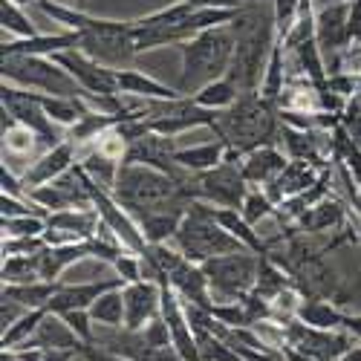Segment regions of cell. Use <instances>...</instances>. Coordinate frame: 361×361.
Listing matches in <instances>:
<instances>
[{
    "instance_id": "1",
    "label": "cell",
    "mask_w": 361,
    "mask_h": 361,
    "mask_svg": "<svg viewBox=\"0 0 361 361\" xmlns=\"http://www.w3.org/2000/svg\"><path fill=\"white\" fill-rule=\"evenodd\" d=\"M38 9L61 23L70 32H78V49L99 64L122 70L133 52V20H110V18H93L81 9H70L52 0H38Z\"/></svg>"
},
{
    "instance_id": "2",
    "label": "cell",
    "mask_w": 361,
    "mask_h": 361,
    "mask_svg": "<svg viewBox=\"0 0 361 361\" xmlns=\"http://www.w3.org/2000/svg\"><path fill=\"white\" fill-rule=\"evenodd\" d=\"M278 122L281 116L275 102H266L260 93H240L228 110H220L214 128L220 142H226V162H243L255 147L278 145Z\"/></svg>"
},
{
    "instance_id": "3",
    "label": "cell",
    "mask_w": 361,
    "mask_h": 361,
    "mask_svg": "<svg viewBox=\"0 0 361 361\" xmlns=\"http://www.w3.org/2000/svg\"><path fill=\"white\" fill-rule=\"evenodd\" d=\"M231 26L237 29V49L226 78L237 84L240 93H260L269 55L278 41L275 18H263V12H240Z\"/></svg>"
},
{
    "instance_id": "4",
    "label": "cell",
    "mask_w": 361,
    "mask_h": 361,
    "mask_svg": "<svg viewBox=\"0 0 361 361\" xmlns=\"http://www.w3.org/2000/svg\"><path fill=\"white\" fill-rule=\"evenodd\" d=\"M188 176L176 179L159 168L150 165H136L125 162L118 168L113 194L128 212H142V208H188L191 194H188Z\"/></svg>"
},
{
    "instance_id": "5",
    "label": "cell",
    "mask_w": 361,
    "mask_h": 361,
    "mask_svg": "<svg viewBox=\"0 0 361 361\" xmlns=\"http://www.w3.org/2000/svg\"><path fill=\"white\" fill-rule=\"evenodd\" d=\"M234 49H237V29L231 23L205 29V32L179 44V52H183L179 90H183V96H191L205 84L223 78L231 67Z\"/></svg>"
},
{
    "instance_id": "6",
    "label": "cell",
    "mask_w": 361,
    "mask_h": 361,
    "mask_svg": "<svg viewBox=\"0 0 361 361\" xmlns=\"http://www.w3.org/2000/svg\"><path fill=\"white\" fill-rule=\"evenodd\" d=\"M173 243L183 252V257L191 263H205L212 257L231 255V252H249V249H243V243H240L234 234H228L214 220V205L205 200H191L183 223H179V228L173 234Z\"/></svg>"
},
{
    "instance_id": "7",
    "label": "cell",
    "mask_w": 361,
    "mask_h": 361,
    "mask_svg": "<svg viewBox=\"0 0 361 361\" xmlns=\"http://www.w3.org/2000/svg\"><path fill=\"white\" fill-rule=\"evenodd\" d=\"M0 73H4V81L26 87V90H41L47 96L81 99L84 93L78 81L47 55H4Z\"/></svg>"
},
{
    "instance_id": "8",
    "label": "cell",
    "mask_w": 361,
    "mask_h": 361,
    "mask_svg": "<svg viewBox=\"0 0 361 361\" xmlns=\"http://www.w3.org/2000/svg\"><path fill=\"white\" fill-rule=\"evenodd\" d=\"M257 266L260 255L252 252H231L205 260L202 272L208 278V286H212L214 304H228V300H240L243 295H249L257 283Z\"/></svg>"
},
{
    "instance_id": "9",
    "label": "cell",
    "mask_w": 361,
    "mask_h": 361,
    "mask_svg": "<svg viewBox=\"0 0 361 361\" xmlns=\"http://www.w3.org/2000/svg\"><path fill=\"white\" fill-rule=\"evenodd\" d=\"M185 185L194 200H205L217 208H237V212L243 208V200L249 194V183L240 162H220L212 171L191 173Z\"/></svg>"
},
{
    "instance_id": "10",
    "label": "cell",
    "mask_w": 361,
    "mask_h": 361,
    "mask_svg": "<svg viewBox=\"0 0 361 361\" xmlns=\"http://www.w3.org/2000/svg\"><path fill=\"white\" fill-rule=\"evenodd\" d=\"M0 102H4V113H9L15 122H20L23 128H29L44 150L55 147L58 142H64L67 136H61L55 130V122L47 116L44 110V93H29L26 87L9 84L4 81V90H0Z\"/></svg>"
},
{
    "instance_id": "11",
    "label": "cell",
    "mask_w": 361,
    "mask_h": 361,
    "mask_svg": "<svg viewBox=\"0 0 361 361\" xmlns=\"http://www.w3.org/2000/svg\"><path fill=\"white\" fill-rule=\"evenodd\" d=\"M286 341L315 361H338L347 350L358 344L347 329H318L298 318L286 324Z\"/></svg>"
},
{
    "instance_id": "12",
    "label": "cell",
    "mask_w": 361,
    "mask_h": 361,
    "mask_svg": "<svg viewBox=\"0 0 361 361\" xmlns=\"http://www.w3.org/2000/svg\"><path fill=\"white\" fill-rule=\"evenodd\" d=\"M52 61L61 64V67L78 81V87L84 90V93H96V96H118V93H122V90H118V75H116V70L99 64L96 58L84 55L78 47L52 55Z\"/></svg>"
},
{
    "instance_id": "13",
    "label": "cell",
    "mask_w": 361,
    "mask_h": 361,
    "mask_svg": "<svg viewBox=\"0 0 361 361\" xmlns=\"http://www.w3.org/2000/svg\"><path fill=\"white\" fill-rule=\"evenodd\" d=\"M29 200L38 202L47 212H67V208H93V200H90V191L84 185V173L81 165H75L73 171H67L64 176L52 179L49 185L32 188L29 191Z\"/></svg>"
},
{
    "instance_id": "14",
    "label": "cell",
    "mask_w": 361,
    "mask_h": 361,
    "mask_svg": "<svg viewBox=\"0 0 361 361\" xmlns=\"http://www.w3.org/2000/svg\"><path fill=\"white\" fill-rule=\"evenodd\" d=\"M102 228V217L96 208H67V212H52L47 217L44 240L47 246H67V243H84L96 237Z\"/></svg>"
},
{
    "instance_id": "15",
    "label": "cell",
    "mask_w": 361,
    "mask_h": 361,
    "mask_svg": "<svg viewBox=\"0 0 361 361\" xmlns=\"http://www.w3.org/2000/svg\"><path fill=\"white\" fill-rule=\"evenodd\" d=\"M125 329L142 333V329L162 312V286L157 281H136L125 283Z\"/></svg>"
},
{
    "instance_id": "16",
    "label": "cell",
    "mask_w": 361,
    "mask_h": 361,
    "mask_svg": "<svg viewBox=\"0 0 361 361\" xmlns=\"http://www.w3.org/2000/svg\"><path fill=\"white\" fill-rule=\"evenodd\" d=\"M75 162H78V157H75V145H73L70 139H64V142H58L55 147L44 150V154L23 171L20 179H23L26 191H32V188L49 185L52 179H58V176H64L67 171H73Z\"/></svg>"
},
{
    "instance_id": "17",
    "label": "cell",
    "mask_w": 361,
    "mask_h": 361,
    "mask_svg": "<svg viewBox=\"0 0 361 361\" xmlns=\"http://www.w3.org/2000/svg\"><path fill=\"white\" fill-rule=\"evenodd\" d=\"M315 41L324 55L350 47V0L321 6L315 12Z\"/></svg>"
},
{
    "instance_id": "18",
    "label": "cell",
    "mask_w": 361,
    "mask_h": 361,
    "mask_svg": "<svg viewBox=\"0 0 361 361\" xmlns=\"http://www.w3.org/2000/svg\"><path fill=\"white\" fill-rule=\"evenodd\" d=\"M168 286L185 300V304H197L202 310L214 307L212 298V286H208V278L202 272V263H191V260H179L171 272H168Z\"/></svg>"
},
{
    "instance_id": "19",
    "label": "cell",
    "mask_w": 361,
    "mask_h": 361,
    "mask_svg": "<svg viewBox=\"0 0 361 361\" xmlns=\"http://www.w3.org/2000/svg\"><path fill=\"white\" fill-rule=\"evenodd\" d=\"M326 168H318V165H312V162H304V159H289V165L281 171V176L278 179H272L263 191H266V197L272 200L275 205H281L283 200H289V197H295V194H304V191H310L318 179H321V173H324Z\"/></svg>"
},
{
    "instance_id": "20",
    "label": "cell",
    "mask_w": 361,
    "mask_h": 361,
    "mask_svg": "<svg viewBox=\"0 0 361 361\" xmlns=\"http://www.w3.org/2000/svg\"><path fill=\"white\" fill-rule=\"evenodd\" d=\"M113 286H125L122 278H113V281H84V283H61V289L55 292V298L49 300V312H73V310H90L96 300L113 289Z\"/></svg>"
},
{
    "instance_id": "21",
    "label": "cell",
    "mask_w": 361,
    "mask_h": 361,
    "mask_svg": "<svg viewBox=\"0 0 361 361\" xmlns=\"http://www.w3.org/2000/svg\"><path fill=\"white\" fill-rule=\"evenodd\" d=\"M289 165V157L278 145H263V147H255L252 154L243 157L240 168H243V176L249 185H269L272 179L281 176V171Z\"/></svg>"
},
{
    "instance_id": "22",
    "label": "cell",
    "mask_w": 361,
    "mask_h": 361,
    "mask_svg": "<svg viewBox=\"0 0 361 361\" xmlns=\"http://www.w3.org/2000/svg\"><path fill=\"white\" fill-rule=\"evenodd\" d=\"M118 75V90L130 99H145V102H173V99H183V90L179 87H168V84H159L157 78H150L139 70H130V67H122L116 70Z\"/></svg>"
},
{
    "instance_id": "23",
    "label": "cell",
    "mask_w": 361,
    "mask_h": 361,
    "mask_svg": "<svg viewBox=\"0 0 361 361\" xmlns=\"http://www.w3.org/2000/svg\"><path fill=\"white\" fill-rule=\"evenodd\" d=\"M185 212L188 208H142V212H133V220L139 223L147 243H168L173 240Z\"/></svg>"
},
{
    "instance_id": "24",
    "label": "cell",
    "mask_w": 361,
    "mask_h": 361,
    "mask_svg": "<svg viewBox=\"0 0 361 361\" xmlns=\"http://www.w3.org/2000/svg\"><path fill=\"white\" fill-rule=\"evenodd\" d=\"M321 133L324 130H298V128L281 125L278 142H281V150L289 159H304V162H312L318 168H326L324 147H321V139H318Z\"/></svg>"
},
{
    "instance_id": "25",
    "label": "cell",
    "mask_w": 361,
    "mask_h": 361,
    "mask_svg": "<svg viewBox=\"0 0 361 361\" xmlns=\"http://www.w3.org/2000/svg\"><path fill=\"white\" fill-rule=\"evenodd\" d=\"M78 47V32H61V35H35V38H4V55H58V52H67Z\"/></svg>"
},
{
    "instance_id": "26",
    "label": "cell",
    "mask_w": 361,
    "mask_h": 361,
    "mask_svg": "<svg viewBox=\"0 0 361 361\" xmlns=\"http://www.w3.org/2000/svg\"><path fill=\"white\" fill-rule=\"evenodd\" d=\"M93 257L90 255V243H67V246H47L44 252H38V272L41 281H61V275L78 260Z\"/></svg>"
},
{
    "instance_id": "27",
    "label": "cell",
    "mask_w": 361,
    "mask_h": 361,
    "mask_svg": "<svg viewBox=\"0 0 361 361\" xmlns=\"http://www.w3.org/2000/svg\"><path fill=\"white\" fill-rule=\"evenodd\" d=\"M29 347H41V350H78L84 347V341L70 329V324L64 321V315L58 312H47L35 338L29 341Z\"/></svg>"
},
{
    "instance_id": "28",
    "label": "cell",
    "mask_w": 361,
    "mask_h": 361,
    "mask_svg": "<svg viewBox=\"0 0 361 361\" xmlns=\"http://www.w3.org/2000/svg\"><path fill=\"white\" fill-rule=\"evenodd\" d=\"M295 223H298V228H304L310 234L333 231V228H341L347 223V208L336 197H324L321 202H315L312 208H307V212L300 214Z\"/></svg>"
},
{
    "instance_id": "29",
    "label": "cell",
    "mask_w": 361,
    "mask_h": 361,
    "mask_svg": "<svg viewBox=\"0 0 361 361\" xmlns=\"http://www.w3.org/2000/svg\"><path fill=\"white\" fill-rule=\"evenodd\" d=\"M173 162L188 173L212 171L220 162H226V142H208V145H197V147H176Z\"/></svg>"
},
{
    "instance_id": "30",
    "label": "cell",
    "mask_w": 361,
    "mask_h": 361,
    "mask_svg": "<svg viewBox=\"0 0 361 361\" xmlns=\"http://www.w3.org/2000/svg\"><path fill=\"white\" fill-rule=\"evenodd\" d=\"M214 220L228 231V234H234L240 243H243V249H249L252 255H269V246H266V240L255 231V226L252 223H246V217L237 212V208H217L214 205Z\"/></svg>"
},
{
    "instance_id": "31",
    "label": "cell",
    "mask_w": 361,
    "mask_h": 361,
    "mask_svg": "<svg viewBox=\"0 0 361 361\" xmlns=\"http://www.w3.org/2000/svg\"><path fill=\"white\" fill-rule=\"evenodd\" d=\"M61 289V281H35V283H4V298H12L26 310H47L55 292Z\"/></svg>"
},
{
    "instance_id": "32",
    "label": "cell",
    "mask_w": 361,
    "mask_h": 361,
    "mask_svg": "<svg viewBox=\"0 0 361 361\" xmlns=\"http://www.w3.org/2000/svg\"><path fill=\"white\" fill-rule=\"evenodd\" d=\"M292 55H295V61H298L300 78H310L318 90L326 87L329 70H326V64H324V52H321V47H318L315 38H310V41H304V44H298V47L292 49Z\"/></svg>"
},
{
    "instance_id": "33",
    "label": "cell",
    "mask_w": 361,
    "mask_h": 361,
    "mask_svg": "<svg viewBox=\"0 0 361 361\" xmlns=\"http://www.w3.org/2000/svg\"><path fill=\"white\" fill-rule=\"evenodd\" d=\"M298 321H304L310 326H318V329H341L344 324V310L329 304L324 298H310L300 304L298 310Z\"/></svg>"
},
{
    "instance_id": "34",
    "label": "cell",
    "mask_w": 361,
    "mask_h": 361,
    "mask_svg": "<svg viewBox=\"0 0 361 361\" xmlns=\"http://www.w3.org/2000/svg\"><path fill=\"white\" fill-rule=\"evenodd\" d=\"M90 315H93L96 324L110 326V329L125 326V292H122V286L107 289V292L96 300V304L90 307Z\"/></svg>"
},
{
    "instance_id": "35",
    "label": "cell",
    "mask_w": 361,
    "mask_h": 361,
    "mask_svg": "<svg viewBox=\"0 0 361 361\" xmlns=\"http://www.w3.org/2000/svg\"><path fill=\"white\" fill-rule=\"evenodd\" d=\"M200 107H208V110H228L237 99H240V90H237V84L231 81V78H217V81H212V84H205L202 90H197V93L191 96Z\"/></svg>"
},
{
    "instance_id": "36",
    "label": "cell",
    "mask_w": 361,
    "mask_h": 361,
    "mask_svg": "<svg viewBox=\"0 0 361 361\" xmlns=\"http://www.w3.org/2000/svg\"><path fill=\"white\" fill-rule=\"evenodd\" d=\"M49 310H26L9 329H4V338H0V347L4 350H15V347H29V341L35 338L38 326L44 321Z\"/></svg>"
},
{
    "instance_id": "37",
    "label": "cell",
    "mask_w": 361,
    "mask_h": 361,
    "mask_svg": "<svg viewBox=\"0 0 361 361\" xmlns=\"http://www.w3.org/2000/svg\"><path fill=\"white\" fill-rule=\"evenodd\" d=\"M0 26H4V32H9L12 38H35V35H41L35 29V23H32V18H29L15 0H4V4H0Z\"/></svg>"
},
{
    "instance_id": "38",
    "label": "cell",
    "mask_w": 361,
    "mask_h": 361,
    "mask_svg": "<svg viewBox=\"0 0 361 361\" xmlns=\"http://www.w3.org/2000/svg\"><path fill=\"white\" fill-rule=\"evenodd\" d=\"M4 283H35L41 281L38 255H12L4 257Z\"/></svg>"
},
{
    "instance_id": "39",
    "label": "cell",
    "mask_w": 361,
    "mask_h": 361,
    "mask_svg": "<svg viewBox=\"0 0 361 361\" xmlns=\"http://www.w3.org/2000/svg\"><path fill=\"white\" fill-rule=\"evenodd\" d=\"M197 336V347H200V358L202 361H240L234 355V350L212 329H194Z\"/></svg>"
},
{
    "instance_id": "40",
    "label": "cell",
    "mask_w": 361,
    "mask_h": 361,
    "mask_svg": "<svg viewBox=\"0 0 361 361\" xmlns=\"http://www.w3.org/2000/svg\"><path fill=\"white\" fill-rule=\"evenodd\" d=\"M275 212H278V205L266 197V191H252V188L243 200V208H240V214H243L246 223H252V226H257L266 217H275Z\"/></svg>"
},
{
    "instance_id": "41",
    "label": "cell",
    "mask_w": 361,
    "mask_h": 361,
    "mask_svg": "<svg viewBox=\"0 0 361 361\" xmlns=\"http://www.w3.org/2000/svg\"><path fill=\"white\" fill-rule=\"evenodd\" d=\"M47 217L26 214V217H4V237H44Z\"/></svg>"
},
{
    "instance_id": "42",
    "label": "cell",
    "mask_w": 361,
    "mask_h": 361,
    "mask_svg": "<svg viewBox=\"0 0 361 361\" xmlns=\"http://www.w3.org/2000/svg\"><path fill=\"white\" fill-rule=\"evenodd\" d=\"M272 18H275V32L278 41H283L289 35V29L298 23L300 18V0H272Z\"/></svg>"
},
{
    "instance_id": "43",
    "label": "cell",
    "mask_w": 361,
    "mask_h": 361,
    "mask_svg": "<svg viewBox=\"0 0 361 361\" xmlns=\"http://www.w3.org/2000/svg\"><path fill=\"white\" fill-rule=\"evenodd\" d=\"M116 275L122 278L125 283H136V281H145V263H142V255H133V252H122L113 263Z\"/></svg>"
},
{
    "instance_id": "44",
    "label": "cell",
    "mask_w": 361,
    "mask_h": 361,
    "mask_svg": "<svg viewBox=\"0 0 361 361\" xmlns=\"http://www.w3.org/2000/svg\"><path fill=\"white\" fill-rule=\"evenodd\" d=\"M47 249L44 237H4V257L12 255H38Z\"/></svg>"
},
{
    "instance_id": "45",
    "label": "cell",
    "mask_w": 361,
    "mask_h": 361,
    "mask_svg": "<svg viewBox=\"0 0 361 361\" xmlns=\"http://www.w3.org/2000/svg\"><path fill=\"white\" fill-rule=\"evenodd\" d=\"M64 321L70 324L73 333L84 341V344H96V336H93V315L90 310H73V312H64Z\"/></svg>"
},
{
    "instance_id": "46",
    "label": "cell",
    "mask_w": 361,
    "mask_h": 361,
    "mask_svg": "<svg viewBox=\"0 0 361 361\" xmlns=\"http://www.w3.org/2000/svg\"><path fill=\"white\" fill-rule=\"evenodd\" d=\"M142 338H145V344L147 347H168V344H173L171 341V329H168V321L162 318V312L150 321L145 329H142Z\"/></svg>"
},
{
    "instance_id": "47",
    "label": "cell",
    "mask_w": 361,
    "mask_h": 361,
    "mask_svg": "<svg viewBox=\"0 0 361 361\" xmlns=\"http://www.w3.org/2000/svg\"><path fill=\"white\" fill-rule=\"evenodd\" d=\"M78 355H81L84 361H133V358H125V355L110 353V350H104V347H96V344H84Z\"/></svg>"
},
{
    "instance_id": "48",
    "label": "cell",
    "mask_w": 361,
    "mask_h": 361,
    "mask_svg": "<svg viewBox=\"0 0 361 361\" xmlns=\"http://www.w3.org/2000/svg\"><path fill=\"white\" fill-rule=\"evenodd\" d=\"M23 312H26L23 304H18V300H12V298H4V304H0V324H4V329H9Z\"/></svg>"
},
{
    "instance_id": "49",
    "label": "cell",
    "mask_w": 361,
    "mask_h": 361,
    "mask_svg": "<svg viewBox=\"0 0 361 361\" xmlns=\"http://www.w3.org/2000/svg\"><path fill=\"white\" fill-rule=\"evenodd\" d=\"M44 350L41 347H15V350H4L0 361H41Z\"/></svg>"
},
{
    "instance_id": "50",
    "label": "cell",
    "mask_w": 361,
    "mask_h": 361,
    "mask_svg": "<svg viewBox=\"0 0 361 361\" xmlns=\"http://www.w3.org/2000/svg\"><path fill=\"white\" fill-rule=\"evenodd\" d=\"M341 329H347V333L361 344V312H344V324Z\"/></svg>"
},
{
    "instance_id": "51",
    "label": "cell",
    "mask_w": 361,
    "mask_h": 361,
    "mask_svg": "<svg viewBox=\"0 0 361 361\" xmlns=\"http://www.w3.org/2000/svg\"><path fill=\"white\" fill-rule=\"evenodd\" d=\"M78 355V350H44L41 361H73Z\"/></svg>"
},
{
    "instance_id": "52",
    "label": "cell",
    "mask_w": 361,
    "mask_h": 361,
    "mask_svg": "<svg viewBox=\"0 0 361 361\" xmlns=\"http://www.w3.org/2000/svg\"><path fill=\"white\" fill-rule=\"evenodd\" d=\"M338 361H361V344H355L353 350H347V353H344Z\"/></svg>"
},
{
    "instance_id": "53",
    "label": "cell",
    "mask_w": 361,
    "mask_h": 361,
    "mask_svg": "<svg viewBox=\"0 0 361 361\" xmlns=\"http://www.w3.org/2000/svg\"><path fill=\"white\" fill-rule=\"evenodd\" d=\"M18 6H29V4H38V0H15Z\"/></svg>"
},
{
    "instance_id": "54",
    "label": "cell",
    "mask_w": 361,
    "mask_h": 361,
    "mask_svg": "<svg viewBox=\"0 0 361 361\" xmlns=\"http://www.w3.org/2000/svg\"><path fill=\"white\" fill-rule=\"evenodd\" d=\"M78 4H81V0H78Z\"/></svg>"
}]
</instances>
